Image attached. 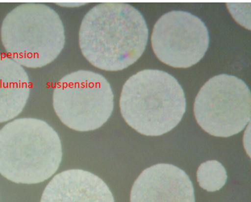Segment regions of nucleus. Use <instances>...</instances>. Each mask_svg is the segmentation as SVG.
<instances>
[{
  "label": "nucleus",
  "instance_id": "nucleus-1",
  "mask_svg": "<svg viewBox=\"0 0 251 202\" xmlns=\"http://www.w3.org/2000/svg\"><path fill=\"white\" fill-rule=\"evenodd\" d=\"M149 29L142 13L125 2H103L85 15L79 29L82 54L99 69L117 72L144 53Z\"/></svg>",
  "mask_w": 251,
  "mask_h": 202
},
{
  "label": "nucleus",
  "instance_id": "nucleus-2",
  "mask_svg": "<svg viewBox=\"0 0 251 202\" xmlns=\"http://www.w3.org/2000/svg\"><path fill=\"white\" fill-rule=\"evenodd\" d=\"M57 132L36 118H21L0 130V174L17 184H38L50 178L62 162Z\"/></svg>",
  "mask_w": 251,
  "mask_h": 202
},
{
  "label": "nucleus",
  "instance_id": "nucleus-3",
  "mask_svg": "<svg viewBox=\"0 0 251 202\" xmlns=\"http://www.w3.org/2000/svg\"><path fill=\"white\" fill-rule=\"evenodd\" d=\"M120 107L132 129L143 135L161 136L181 122L186 112L185 94L172 75L144 70L126 81Z\"/></svg>",
  "mask_w": 251,
  "mask_h": 202
},
{
  "label": "nucleus",
  "instance_id": "nucleus-4",
  "mask_svg": "<svg viewBox=\"0 0 251 202\" xmlns=\"http://www.w3.org/2000/svg\"><path fill=\"white\" fill-rule=\"evenodd\" d=\"M1 40L11 58L22 67L41 68L53 62L64 48V26L47 5L27 2L6 16Z\"/></svg>",
  "mask_w": 251,
  "mask_h": 202
},
{
  "label": "nucleus",
  "instance_id": "nucleus-5",
  "mask_svg": "<svg viewBox=\"0 0 251 202\" xmlns=\"http://www.w3.org/2000/svg\"><path fill=\"white\" fill-rule=\"evenodd\" d=\"M53 104L66 126L87 132L100 128L109 119L114 95L103 76L81 70L61 78L53 91Z\"/></svg>",
  "mask_w": 251,
  "mask_h": 202
},
{
  "label": "nucleus",
  "instance_id": "nucleus-6",
  "mask_svg": "<svg viewBox=\"0 0 251 202\" xmlns=\"http://www.w3.org/2000/svg\"><path fill=\"white\" fill-rule=\"evenodd\" d=\"M194 114L200 126L211 135H235L251 122V90L236 76H214L199 92Z\"/></svg>",
  "mask_w": 251,
  "mask_h": 202
},
{
  "label": "nucleus",
  "instance_id": "nucleus-7",
  "mask_svg": "<svg viewBox=\"0 0 251 202\" xmlns=\"http://www.w3.org/2000/svg\"><path fill=\"white\" fill-rule=\"evenodd\" d=\"M151 42L161 62L176 68H188L203 58L209 46V34L197 16L172 11L157 21Z\"/></svg>",
  "mask_w": 251,
  "mask_h": 202
},
{
  "label": "nucleus",
  "instance_id": "nucleus-8",
  "mask_svg": "<svg viewBox=\"0 0 251 202\" xmlns=\"http://www.w3.org/2000/svg\"><path fill=\"white\" fill-rule=\"evenodd\" d=\"M130 202H196L194 187L184 171L158 163L146 168L134 182Z\"/></svg>",
  "mask_w": 251,
  "mask_h": 202
},
{
  "label": "nucleus",
  "instance_id": "nucleus-9",
  "mask_svg": "<svg viewBox=\"0 0 251 202\" xmlns=\"http://www.w3.org/2000/svg\"><path fill=\"white\" fill-rule=\"evenodd\" d=\"M41 202H115L105 182L80 169L66 170L55 176L46 186Z\"/></svg>",
  "mask_w": 251,
  "mask_h": 202
},
{
  "label": "nucleus",
  "instance_id": "nucleus-10",
  "mask_svg": "<svg viewBox=\"0 0 251 202\" xmlns=\"http://www.w3.org/2000/svg\"><path fill=\"white\" fill-rule=\"evenodd\" d=\"M30 94L29 78L23 67L0 54V123L23 111Z\"/></svg>",
  "mask_w": 251,
  "mask_h": 202
},
{
  "label": "nucleus",
  "instance_id": "nucleus-11",
  "mask_svg": "<svg viewBox=\"0 0 251 202\" xmlns=\"http://www.w3.org/2000/svg\"><path fill=\"white\" fill-rule=\"evenodd\" d=\"M197 181L208 192L218 191L227 181V173L222 163L217 160L201 163L197 170Z\"/></svg>",
  "mask_w": 251,
  "mask_h": 202
},
{
  "label": "nucleus",
  "instance_id": "nucleus-12",
  "mask_svg": "<svg viewBox=\"0 0 251 202\" xmlns=\"http://www.w3.org/2000/svg\"><path fill=\"white\" fill-rule=\"evenodd\" d=\"M57 4L60 5V6H64V7H75V6H80V5H82L83 3H81V4H79V3H76V4H74V3H72V4H69V3H57Z\"/></svg>",
  "mask_w": 251,
  "mask_h": 202
}]
</instances>
